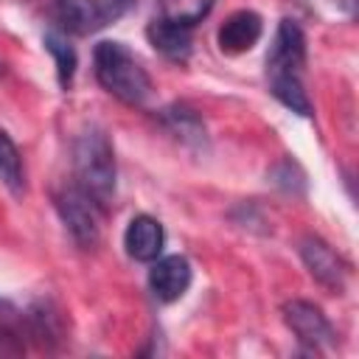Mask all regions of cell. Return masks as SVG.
<instances>
[{
	"label": "cell",
	"instance_id": "5bb4252c",
	"mask_svg": "<svg viewBox=\"0 0 359 359\" xmlns=\"http://www.w3.org/2000/svg\"><path fill=\"white\" fill-rule=\"evenodd\" d=\"M45 50L53 56L56 62V79H59V87L67 90L73 84V76H76V50L73 45L67 42L65 31L62 28H48L45 31Z\"/></svg>",
	"mask_w": 359,
	"mask_h": 359
},
{
	"label": "cell",
	"instance_id": "4fadbf2b",
	"mask_svg": "<svg viewBox=\"0 0 359 359\" xmlns=\"http://www.w3.org/2000/svg\"><path fill=\"white\" fill-rule=\"evenodd\" d=\"M160 121H163V126L177 137V140H182L185 146H205V140H208V132H205V123H202V118L191 109V107H185V104H171V107H165L163 112H160Z\"/></svg>",
	"mask_w": 359,
	"mask_h": 359
},
{
	"label": "cell",
	"instance_id": "52a82bcc",
	"mask_svg": "<svg viewBox=\"0 0 359 359\" xmlns=\"http://www.w3.org/2000/svg\"><path fill=\"white\" fill-rule=\"evenodd\" d=\"M297 252H300L306 269L311 272V278L317 283H323L331 292H342L345 289L348 266L320 236H303L300 244H297Z\"/></svg>",
	"mask_w": 359,
	"mask_h": 359
},
{
	"label": "cell",
	"instance_id": "277c9868",
	"mask_svg": "<svg viewBox=\"0 0 359 359\" xmlns=\"http://www.w3.org/2000/svg\"><path fill=\"white\" fill-rule=\"evenodd\" d=\"M53 205L76 247L93 250L101 238V208L95 205V199L87 191H81L76 182H70L53 194Z\"/></svg>",
	"mask_w": 359,
	"mask_h": 359
},
{
	"label": "cell",
	"instance_id": "ac0fdd59",
	"mask_svg": "<svg viewBox=\"0 0 359 359\" xmlns=\"http://www.w3.org/2000/svg\"><path fill=\"white\" fill-rule=\"evenodd\" d=\"M269 180H272L280 191H286V194H292V196H300V194L306 191V174H303V168H300L294 160H289V157H283L280 163H275V165L269 168Z\"/></svg>",
	"mask_w": 359,
	"mask_h": 359
},
{
	"label": "cell",
	"instance_id": "5b68a950",
	"mask_svg": "<svg viewBox=\"0 0 359 359\" xmlns=\"http://www.w3.org/2000/svg\"><path fill=\"white\" fill-rule=\"evenodd\" d=\"M283 323L289 325V331L297 337V342L306 351H325V348L337 345L334 325L328 323L323 309L309 303V300H289V303H283Z\"/></svg>",
	"mask_w": 359,
	"mask_h": 359
},
{
	"label": "cell",
	"instance_id": "2e32d148",
	"mask_svg": "<svg viewBox=\"0 0 359 359\" xmlns=\"http://www.w3.org/2000/svg\"><path fill=\"white\" fill-rule=\"evenodd\" d=\"M0 182L11 194H22L25 180H22V157L14 146V140L0 129Z\"/></svg>",
	"mask_w": 359,
	"mask_h": 359
},
{
	"label": "cell",
	"instance_id": "7c38bea8",
	"mask_svg": "<svg viewBox=\"0 0 359 359\" xmlns=\"http://www.w3.org/2000/svg\"><path fill=\"white\" fill-rule=\"evenodd\" d=\"M25 334L39 348L53 351L65 339V320H62L59 306L53 300H36L25 311Z\"/></svg>",
	"mask_w": 359,
	"mask_h": 359
},
{
	"label": "cell",
	"instance_id": "8992f818",
	"mask_svg": "<svg viewBox=\"0 0 359 359\" xmlns=\"http://www.w3.org/2000/svg\"><path fill=\"white\" fill-rule=\"evenodd\" d=\"M126 14L112 0H56V17L62 31L70 34H93Z\"/></svg>",
	"mask_w": 359,
	"mask_h": 359
},
{
	"label": "cell",
	"instance_id": "9c48e42d",
	"mask_svg": "<svg viewBox=\"0 0 359 359\" xmlns=\"http://www.w3.org/2000/svg\"><path fill=\"white\" fill-rule=\"evenodd\" d=\"M264 34V20L250 11V8H241V11H233L222 25H219V34H216V42L222 48V53H230V56H238V53H247Z\"/></svg>",
	"mask_w": 359,
	"mask_h": 359
},
{
	"label": "cell",
	"instance_id": "d6986e66",
	"mask_svg": "<svg viewBox=\"0 0 359 359\" xmlns=\"http://www.w3.org/2000/svg\"><path fill=\"white\" fill-rule=\"evenodd\" d=\"M112 3H118L123 11H129V8H135V6H137V0H112Z\"/></svg>",
	"mask_w": 359,
	"mask_h": 359
},
{
	"label": "cell",
	"instance_id": "e0dca14e",
	"mask_svg": "<svg viewBox=\"0 0 359 359\" xmlns=\"http://www.w3.org/2000/svg\"><path fill=\"white\" fill-rule=\"evenodd\" d=\"M157 8L163 20L194 28L202 17H208V11L213 8V0H157Z\"/></svg>",
	"mask_w": 359,
	"mask_h": 359
},
{
	"label": "cell",
	"instance_id": "6da1fadb",
	"mask_svg": "<svg viewBox=\"0 0 359 359\" xmlns=\"http://www.w3.org/2000/svg\"><path fill=\"white\" fill-rule=\"evenodd\" d=\"M303 65H306V36L297 22L280 20L272 48L266 53V79L272 95L289 107L292 112L309 118L311 115V101L303 87Z\"/></svg>",
	"mask_w": 359,
	"mask_h": 359
},
{
	"label": "cell",
	"instance_id": "9a60e30c",
	"mask_svg": "<svg viewBox=\"0 0 359 359\" xmlns=\"http://www.w3.org/2000/svg\"><path fill=\"white\" fill-rule=\"evenodd\" d=\"M25 337V314L8 300H0V353H22Z\"/></svg>",
	"mask_w": 359,
	"mask_h": 359
},
{
	"label": "cell",
	"instance_id": "7a4b0ae2",
	"mask_svg": "<svg viewBox=\"0 0 359 359\" xmlns=\"http://www.w3.org/2000/svg\"><path fill=\"white\" fill-rule=\"evenodd\" d=\"M73 174L76 185L87 191L101 210L115 199V154L107 132L95 123L84 126L73 140Z\"/></svg>",
	"mask_w": 359,
	"mask_h": 359
},
{
	"label": "cell",
	"instance_id": "ba28073f",
	"mask_svg": "<svg viewBox=\"0 0 359 359\" xmlns=\"http://www.w3.org/2000/svg\"><path fill=\"white\" fill-rule=\"evenodd\" d=\"M191 286V264L182 255H165L157 258L149 269V289L160 303L180 300Z\"/></svg>",
	"mask_w": 359,
	"mask_h": 359
},
{
	"label": "cell",
	"instance_id": "30bf717a",
	"mask_svg": "<svg viewBox=\"0 0 359 359\" xmlns=\"http://www.w3.org/2000/svg\"><path fill=\"white\" fill-rule=\"evenodd\" d=\"M146 36H149V45L165 56L168 62H177V65H185L191 59V50H194V36H191V25H180V22H171V20H151L149 28H146Z\"/></svg>",
	"mask_w": 359,
	"mask_h": 359
},
{
	"label": "cell",
	"instance_id": "8fae6325",
	"mask_svg": "<svg viewBox=\"0 0 359 359\" xmlns=\"http://www.w3.org/2000/svg\"><path fill=\"white\" fill-rule=\"evenodd\" d=\"M163 244H165V230L163 224L154 219V216H135L129 224H126V233H123V247H126V255L135 258V261H157L160 252H163Z\"/></svg>",
	"mask_w": 359,
	"mask_h": 359
},
{
	"label": "cell",
	"instance_id": "ffe728a7",
	"mask_svg": "<svg viewBox=\"0 0 359 359\" xmlns=\"http://www.w3.org/2000/svg\"><path fill=\"white\" fill-rule=\"evenodd\" d=\"M0 73H3V65H0Z\"/></svg>",
	"mask_w": 359,
	"mask_h": 359
},
{
	"label": "cell",
	"instance_id": "3957f363",
	"mask_svg": "<svg viewBox=\"0 0 359 359\" xmlns=\"http://www.w3.org/2000/svg\"><path fill=\"white\" fill-rule=\"evenodd\" d=\"M98 84L129 107H143L151 95V79L135 53L121 42H98L93 53Z\"/></svg>",
	"mask_w": 359,
	"mask_h": 359
}]
</instances>
